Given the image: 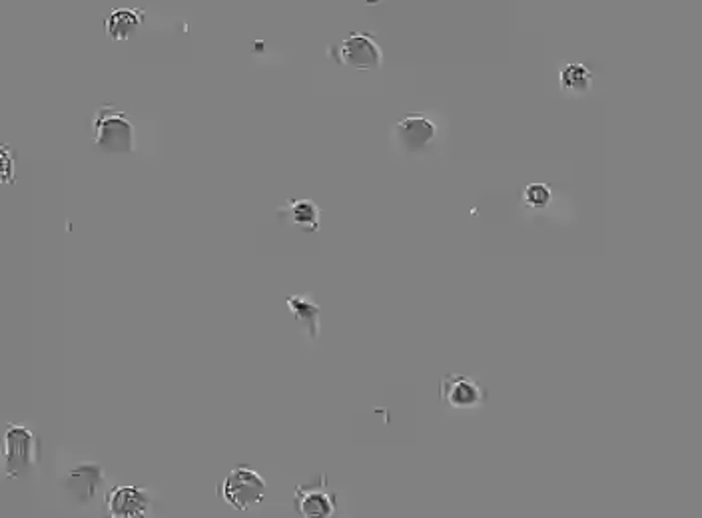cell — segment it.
<instances>
[{
	"label": "cell",
	"instance_id": "4",
	"mask_svg": "<svg viewBox=\"0 0 702 518\" xmlns=\"http://www.w3.org/2000/svg\"><path fill=\"white\" fill-rule=\"evenodd\" d=\"M338 63L355 70H377L383 64V52L373 34L354 32L339 44Z\"/></svg>",
	"mask_w": 702,
	"mask_h": 518
},
{
	"label": "cell",
	"instance_id": "14",
	"mask_svg": "<svg viewBox=\"0 0 702 518\" xmlns=\"http://www.w3.org/2000/svg\"><path fill=\"white\" fill-rule=\"evenodd\" d=\"M523 200L525 204L531 208H545L551 201V190L547 186H543V183H531V186L525 188Z\"/></svg>",
	"mask_w": 702,
	"mask_h": 518
},
{
	"label": "cell",
	"instance_id": "12",
	"mask_svg": "<svg viewBox=\"0 0 702 518\" xmlns=\"http://www.w3.org/2000/svg\"><path fill=\"white\" fill-rule=\"evenodd\" d=\"M289 311L295 318V321H300L307 335L310 339H318L320 337V313H321V307L312 301L307 295H287L286 297Z\"/></svg>",
	"mask_w": 702,
	"mask_h": 518
},
{
	"label": "cell",
	"instance_id": "2",
	"mask_svg": "<svg viewBox=\"0 0 702 518\" xmlns=\"http://www.w3.org/2000/svg\"><path fill=\"white\" fill-rule=\"evenodd\" d=\"M39 438L29 427L6 423L4 429V475L8 479H21L37 469Z\"/></svg>",
	"mask_w": 702,
	"mask_h": 518
},
{
	"label": "cell",
	"instance_id": "1",
	"mask_svg": "<svg viewBox=\"0 0 702 518\" xmlns=\"http://www.w3.org/2000/svg\"><path fill=\"white\" fill-rule=\"evenodd\" d=\"M92 144L104 154H130L134 150V124L126 110L102 104L94 112Z\"/></svg>",
	"mask_w": 702,
	"mask_h": 518
},
{
	"label": "cell",
	"instance_id": "11",
	"mask_svg": "<svg viewBox=\"0 0 702 518\" xmlns=\"http://www.w3.org/2000/svg\"><path fill=\"white\" fill-rule=\"evenodd\" d=\"M144 19L146 13L142 8H122L104 21V29L112 40H126L144 24Z\"/></svg>",
	"mask_w": 702,
	"mask_h": 518
},
{
	"label": "cell",
	"instance_id": "13",
	"mask_svg": "<svg viewBox=\"0 0 702 518\" xmlns=\"http://www.w3.org/2000/svg\"><path fill=\"white\" fill-rule=\"evenodd\" d=\"M593 84V74L583 64H567L561 70V86L570 92H586Z\"/></svg>",
	"mask_w": 702,
	"mask_h": 518
},
{
	"label": "cell",
	"instance_id": "3",
	"mask_svg": "<svg viewBox=\"0 0 702 518\" xmlns=\"http://www.w3.org/2000/svg\"><path fill=\"white\" fill-rule=\"evenodd\" d=\"M218 495L235 511H248L266 497V480L260 472L252 471L245 464L234 467L227 477L218 485Z\"/></svg>",
	"mask_w": 702,
	"mask_h": 518
},
{
	"label": "cell",
	"instance_id": "8",
	"mask_svg": "<svg viewBox=\"0 0 702 518\" xmlns=\"http://www.w3.org/2000/svg\"><path fill=\"white\" fill-rule=\"evenodd\" d=\"M150 505V493L144 487H114L107 493L110 518H142Z\"/></svg>",
	"mask_w": 702,
	"mask_h": 518
},
{
	"label": "cell",
	"instance_id": "5",
	"mask_svg": "<svg viewBox=\"0 0 702 518\" xmlns=\"http://www.w3.org/2000/svg\"><path fill=\"white\" fill-rule=\"evenodd\" d=\"M439 397L451 409H475L485 405L487 391L473 377L445 375L439 385Z\"/></svg>",
	"mask_w": 702,
	"mask_h": 518
},
{
	"label": "cell",
	"instance_id": "7",
	"mask_svg": "<svg viewBox=\"0 0 702 518\" xmlns=\"http://www.w3.org/2000/svg\"><path fill=\"white\" fill-rule=\"evenodd\" d=\"M104 485V469L98 463H81L68 469L63 487L78 505H90Z\"/></svg>",
	"mask_w": 702,
	"mask_h": 518
},
{
	"label": "cell",
	"instance_id": "9",
	"mask_svg": "<svg viewBox=\"0 0 702 518\" xmlns=\"http://www.w3.org/2000/svg\"><path fill=\"white\" fill-rule=\"evenodd\" d=\"M398 136L401 144L407 148L409 152H419L433 142L435 138V126L429 122L424 114H407L403 116L398 126Z\"/></svg>",
	"mask_w": 702,
	"mask_h": 518
},
{
	"label": "cell",
	"instance_id": "6",
	"mask_svg": "<svg viewBox=\"0 0 702 518\" xmlns=\"http://www.w3.org/2000/svg\"><path fill=\"white\" fill-rule=\"evenodd\" d=\"M294 505L302 518H331L336 514V495L328 487V477L321 475L318 485H297Z\"/></svg>",
	"mask_w": 702,
	"mask_h": 518
},
{
	"label": "cell",
	"instance_id": "10",
	"mask_svg": "<svg viewBox=\"0 0 702 518\" xmlns=\"http://www.w3.org/2000/svg\"><path fill=\"white\" fill-rule=\"evenodd\" d=\"M278 216L287 219V224L300 227L302 232H318L321 209L313 200H287L284 208L278 209Z\"/></svg>",
	"mask_w": 702,
	"mask_h": 518
}]
</instances>
